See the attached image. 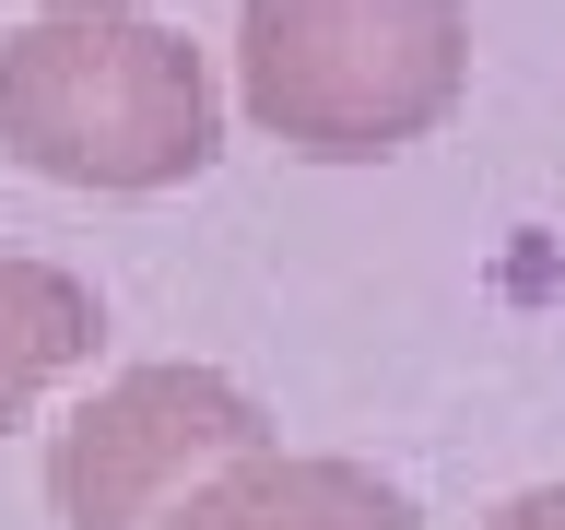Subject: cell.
Here are the masks:
<instances>
[{
	"mask_svg": "<svg viewBox=\"0 0 565 530\" xmlns=\"http://www.w3.org/2000/svg\"><path fill=\"white\" fill-rule=\"evenodd\" d=\"M177 530H424V519H413V495L377 484L365 459H295V448H259L247 471H224V484H212Z\"/></svg>",
	"mask_w": 565,
	"mask_h": 530,
	"instance_id": "4",
	"label": "cell"
},
{
	"mask_svg": "<svg viewBox=\"0 0 565 530\" xmlns=\"http://www.w3.org/2000/svg\"><path fill=\"white\" fill-rule=\"evenodd\" d=\"M0 153L60 189H177L224 153L212 60L118 0L35 12L0 35Z\"/></svg>",
	"mask_w": 565,
	"mask_h": 530,
	"instance_id": "1",
	"label": "cell"
},
{
	"mask_svg": "<svg viewBox=\"0 0 565 530\" xmlns=\"http://www.w3.org/2000/svg\"><path fill=\"white\" fill-rule=\"evenodd\" d=\"M95 342H106L95 283L60 272V259H12V247H0V436H12L60 378H83Z\"/></svg>",
	"mask_w": 565,
	"mask_h": 530,
	"instance_id": "5",
	"label": "cell"
},
{
	"mask_svg": "<svg viewBox=\"0 0 565 530\" xmlns=\"http://www.w3.org/2000/svg\"><path fill=\"white\" fill-rule=\"evenodd\" d=\"M483 530H565V484H530V495H507Z\"/></svg>",
	"mask_w": 565,
	"mask_h": 530,
	"instance_id": "6",
	"label": "cell"
},
{
	"mask_svg": "<svg viewBox=\"0 0 565 530\" xmlns=\"http://www.w3.org/2000/svg\"><path fill=\"white\" fill-rule=\"evenodd\" d=\"M259 448L271 413L224 365H130L47 436V507L60 530H177Z\"/></svg>",
	"mask_w": 565,
	"mask_h": 530,
	"instance_id": "3",
	"label": "cell"
},
{
	"mask_svg": "<svg viewBox=\"0 0 565 530\" xmlns=\"http://www.w3.org/2000/svg\"><path fill=\"white\" fill-rule=\"evenodd\" d=\"M60 12H71V0H60ZM118 12H130V0H118Z\"/></svg>",
	"mask_w": 565,
	"mask_h": 530,
	"instance_id": "7",
	"label": "cell"
},
{
	"mask_svg": "<svg viewBox=\"0 0 565 530\" xmlns=\"http://www.w3.org/2000/svg\"><path fill=\"white\" fill-rule=\"evenodd\" d=\"M236 95L307 166H377L471 95V0H247Z\"/></svg>",
	"mask_w": 565,
	"mask_h": 530,
	"instance_id": "2",
	"label": "cell"
}]
</instances>
